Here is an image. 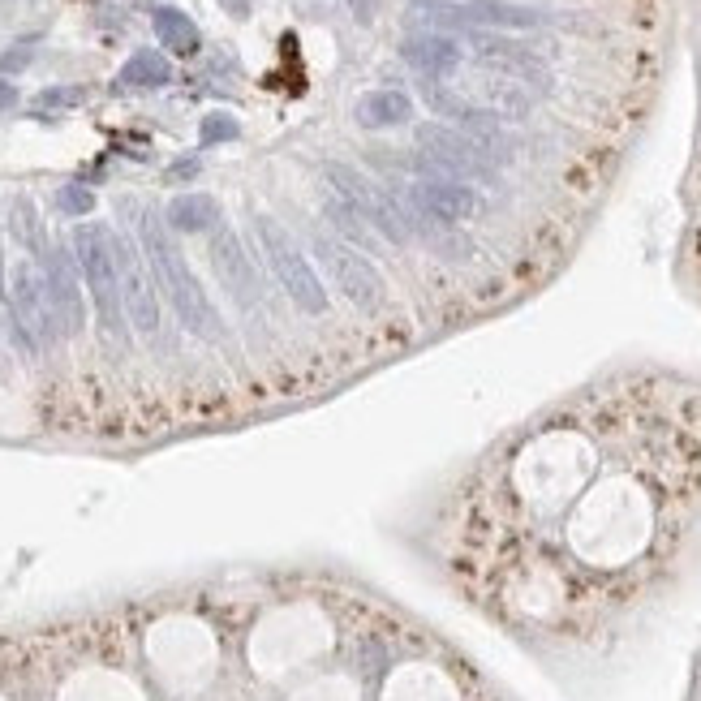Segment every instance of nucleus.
Segmentation results:
<instances>
[{"label":"nucleus","mask_w":701,"mask_h":701,"mask_svg":"<svg viewBox=\"0 0 701 701\" xmlns=\"http://www.w3.org/2000/svg\"><path fill=\"white\" fill-rule=\"evenodd\" d=\"M168 78H173V69H168V61L160 52H134L121 69L125 87H164Z\"/></svg>","instance_id":"dca6fc26"},{"label":"nucleus","mask_w":701,"mask_h":701,"mask_svg":"<svg viewBox=\"0 0 701 701\" xmlns=\"http://www.w3.org/2000/svg\"><path fill=\"white\" fill-rule=\"evenodd\" d=\"M254 228H259L263 254H267L271 271L280 276L284 293H289L306 314H323V310H327V293H323L319 276H314V267L306 263V254L297 250V241H293L289 233H284V228H280L276 220H267V216L254 220Z\"/></svg>","instance_id":"20e7f679"},{"label":"nucleus","mask_w":701,"mask_h":701,"mask_svg":"<svg viewBox=\"0 0 701 701\" xmlns=\"http://www.w3.org/2000/svg\"><path fill=\"white\" fill-rule=\"evenodd\" d=\"M112 250H117V271H121V297H125V314L134 319V327L142 336H160V306H155V293L147 284V271H142L138 254L130 241L112 237Z\"/></svg>","instance_id":"1a4fd4ad"},{"label":"nucleus","mask_w":701,"mask_h":701,"mask_svg":"<svg viewBox=\"0 0 701 701\" xmlns=\"http://www.w3.org/2000/svg\"><path fill=\"white\" fill-rule=\"evenodd\" d=\"M168 228L177 233H207V228L220 224V203L211 194H177L168 203Z\"/></svg>","instance_id":"ddd939ff"},{"label":"nucleus","mask_w":701,"mask_h":701,"mask_svg":"<svg viewBox=\"0 0 701 701\" xmlns=\"http://www.w3.org/2000/svg\"><path fill=\"white\" fill-rule=\"evenodd\" d=\"M405 203L413 207V216H422V220H435V224H461V220L474 216L478 194L469 190V185L452 181V177H422V181L409 190Z\"/></svg>","instance_id":"6e6552de"},{"label":"nucleus","mask_w":701,"mask_h":701,"mask_svg":"<svg viewBox=\"0 0 701 701\" xmlns=\"http://www.w3.org/2000/svg\"><path fill=\"white\" fill-rule=\"evenodd\" d=\"M39 104H56V108H69V104H82V87H56V91H44Z\"/></svg>","instance_id":"412c9836"},{"label":"nucleus","mask_w":701,"mask_h":701,"mask_svg":"<svg viewBox=\"0 0 701 701\" xmlns=\"http://www.w3.org/2000/svg\"><path fill=\"white\" fill-rule=\"evenodd\" d=\"M74 250H78L82 276H87L99 327L108 336L125 340V297H121V271H117V250H112V233L104 224H82L74 233Z\"/></svg>","instance_id":"7ed1b4c3"},{"label":"nucleus","mask_w":701,"mask_h":701,"mask_svg":"<svg viewBox=\"0 0 701 701\" xmlns=\"http://www.w3.org/2000/svg\"><path fill=\"white\" fill-rule=\"evenodd\" d=\"M701 525V431L650 469L555 474L525 435L486 456L431 529L443 581L525 646L603 637Z\"/></svg>","instance_id":"f257e3e1"},{"label":"nucleus","mask_w":701,"mask_h":701,"mask_svg":"<svg viewBox=\"0 0 701 701\" xmlns=\"http://www.w3.org/2000/svg\"><path fill=\"white\" fill-rule=\"evenodd\" d=\"M155 35H160V44L168 48V52H177V56H194L198 52V26L185 18L181 9H155Z\"/></svg>","instance_id":"2eb2a0df"},{"label":"nucleus","mask_w":701,"mask_h":701,"mask_svg":"<svg viewBox=\"0 0 701 701\" xmlns=\"http://www.w3.org/2000/svg\"><path fill=\"white\" fill-rule=\"evenodd\" d=\"M357 121L366 130H392V125L413 121V99L405 91H370L357 99Z\"/></svg>","instance_id":"f8f14e48"},{"label":"nucleus","mask_w":701,"mask_h":701,"mask_svg":"<svg viewBox=\"0 0 701 701\" xmlns=\"http://www.w3.org/2000/svg\"><path fill=\"white\" fill-rule=\"evenodd\" d=\"M237 121L228 117V112H211V117H203V130H198V138H203V147H211V142H228L237 138Z\"/></svg>","instance_id":"6ab92c4d"},{"label":"nucleus","mask_w":701,"mask_h":701,"mask_svg":"<svg viewBox=\"0 0 701 701\" xmlns=\"http://www.w3.org/2000/svg\"><path fill=\"white\" fill-rule=\"evenodd\" d=\"M13 104H18V87H13V82H5V78H0V112H5V108H13Z\"/></svg>","instance_id":"4be33fe9"},{"label":"nucleus","mask_w":701,"mask_h":701,"mask_svg":"<svg viewBox=\"0 0 701 701\" xmlns=\"http://www.w3.org/2000/svg\"><path fill=\"white\" fill-rule=\"evenodd\" d=\"M26 61H31L26 52H9V56H0V69H18V65H26Z\"/></svg>","instance_id":"5701e85b"},{"label":"nucleus","mask_w":701,"mask_h":701,"mask_svg":"<svg viewBox=\"0 0 701 701\" xmlns=\"http://www.w3.org/2000/svg\"><path fill=\"white\" fill-rule=\"evenodd\" d=\"M211 259H216L220 280L228 284V293H233L241 306H254V302H259V280H254V267L246 263V254H241V246H237L233 233H220V237H216V246H211Z\"/></svg>","instance_id":"9b49d317"},{"label":"nucleus","mask_w":701,"mask_h":701,"mask_svg":"<svg viewBox=\"0 0 701 701\" xmlns=\"http://www.w3.org/2000/svg\"><path fill=\"white\" fill-rule=\"evenodd\" d=\"M319 259H323L327 271H332L336 289L345 293L357 310L379 314L383 306H388V289H383V276L362 259V254L336 246V241H319Z\"/></svg>","instance_id":"0eeeda50"},{"label":"nucleus","mask_w":701,"mask_h":701,"mask_svg":"<svg viewBox=\"0 0 701 701\" xmlns=\"http://www.w3.org/2000/svg\"><path fill=\"white\" fill-rule=\"evenodd\" d=\"M400 56H405V65L418 69L422 78H443L461 65V44L448 35L426 31V35H409L405 44H400Z\"/></svg>","instance_id":"9d476101"},{"label":"nucleus","mask_w":701,"mask_h":701,"mask_svg":"<svg viewBox=\"0 0 701 701\" xmlns=\"http://www.w3.org/2000/svg\"><path fill=\"white\" fill-rule=\"evenodd\" d=\"M418 147H422V168L431 177H491V164L482 160L478 142H469L465 134L448 130V125H422L418 130Z\"/></svg>","instance_id":"423d86ee"},{"label":"nucleus","mask_w":701,"mask_h":701,"mask_svg":"<svg viewBox=\"0 0 701 701\" xmlns=\"http://www.w3.org/2000/svg\"><path fill=\"white\" fill-rule=\"evenodd\" d=\"M56 207L69 211V216H87V211L95 207V194L82 190V185H65V190L56 194Z\"/></svg>","instance_id":"aec40b11"},{"label":"nucleus","mask_w":701,"mask_h":701,"mask_svg":"<svg viewBox=\"0 0 701 701\" xmlns=\"http://www.w3.org/2000/svg\"><path fill=\"white\" fill-rule=\"evenodd\" d=\"M13 233H18V241H26V250H44V237H39V220H35V207L31 203H26V198H22V203L18 207H13Z\"/></svg>","instance_id":"a211bd4d"},{"label":"nucleus","mask_w":701,"mask_h":701,"mask_svg":"<svg viewBox=\"0 0 701 701\" xmlns=\"http://www.w3.org/2000/svg\"><path fill=\"white\" fill-rule=\"evenodd\" d=\"M142 246H147L151 271L160 276L168 302H173L177 314H181V323L190 327V332L207 336V340H220V336H224L220 314H216V306H211L207 297H203V289H198L194 271L185 267L181 250L173 246V237H168V224H164L160 216H142Z\"/></svg>","instance_id":"f03ea898"},{"label":"nucleus","mask_w":701,"mask_h":701,"mask_svg":"<svg viewBox=\"0 0 701 701\" xmlns=\"http://www.w3.org/2000/svg\"><path fill=\"white\" fill-rule=\"evenodd\" d=\"M48 289H52V306H56V319H61L65 332H78L82 327V297L74 289V276L61 259H48Z\"/></svg>","instance_id":"4468645a"},{"label":"nucleus","mask_w":701,"mask_h":701,"mask_svg":"<svg viewBox=\"0 0 701 701\" xmlns=\"http://www.w3.org/2000/svg\"><path fill=\"white\" fill-rule=\"evenodd\" d=\"M323 211H327V220H332L336 228H340V233H345L349 241H362V246H366V241H370V220L362 216V211H357L353 203H345V198H327V203H323Z\"/></svg>","instance_id":"f3484780"},{"label":"nucleus","mask_w":701,"mask_h":701,"mask_svg":"<svg viewBox=\"0 0 701 701\" xmlns=\"http://www.w3.org/2000/svg\"><path fill=\"white\" fill-rule=\"evenodd\" d=\"M9 302H13V319H18V332L31 349L56 345V332H61V319H56L52 306V289L48 280L39 276L35 263H13V280H9Z\"/></svg>","instance_id":"39448f33"}]
</instances>
